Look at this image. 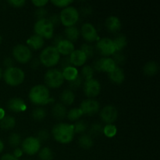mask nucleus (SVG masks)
Masks as SVG:
<instances>
[{"mask_svg":"<svg viewBox=\"0 0 160 160\" xmlns=\"http://www.w3.org/2000/svg\"><path fill=\"white\" fill-rule=\"evenodd\" d=\"M103 131V127L98 123H95L92 124L90 128V133L93 135H98Z\"/></svg>","mask_w":160,"mask_h":160,"instance_id":"4c0bfd02","label":"nucleus"},{"mask_svg":"<svg viewBox=\"0 0 160 160\" xmlns=\"http://www.w3.org/2000/svg\"><path fill=\"white\" fill-rule=\"evenodd\" d=\"M84 92L88 98H92L98 96L101 92V84L99 81L95 78L85 81L84 84Z\"/></svg>","mask_w":160,"mask_h":160,"instance_id":"ddd939ff","label":"nucleus"},{"mask_svg":"<svg viewBox=\"0 0 160 160\" xmlns=\"http://www.w3.org/2000/svg\"><path fill=\"white\" fill-rule=\"evenodd\" d=\"M103 133L107 138H113L117 133V128L113 124H106L103 128Z\"/></svg>","mask_w":160,"mask_h":160,"instance_id":"72a5a7b5","label":"nucleus"},{"mask_svg":"<svg viewBox=\"0 0 160 160\" xmlns=\"http://www.w3.org/2000/svg\"><path fill=\"white\" fill-rule=\"evenodd\" d=\"M48 20H50V22H51L52 23L53 25H57L58 23L60 22V19H59V16L56 15V14H54V15H52L51 17L48 18Z\"/></svg>","mask_w":160,"mask_h":160,"instance_id":"de8ad7c7","label":"nucleus"},{"mask_svg":"<svg viewBox=\"0 0 160 160\" xmlns=\"http://www.w3.org/2000/svg\"><path fill=\"white\" fill-rule=\"evenodd\" d=\"M56 49L58 50L59 54L64 55V56H70L73 51H74V45L73 42L67 40L66 38H62L55 45Z\"/></svg>","mask_w":160,"mask_h":160,"instance_id":"dca6fc26","label":"nucleus"},{"mask_svg":"<svg viewBox=\"0 0 160 160\" xmlns=\"http://www.w3.org/2000/svg\"><path fill=\"white\" fill-rule=\"evenodd\" d=\"M7 107L9 110L15 112H21L27 109V104L20 98H12L8 101Z\"/></svg>","mask_w":160,"mask_h":160,"instance_id":"a211bd4d","label":"nucleus"},{"mask_svg":"<svg viewBox=\"0 0 160 160\" xmlns=\"http://www.w3.org/2000/svg\"><path fill=\"white\" fill-rule=\"evenodd\" d=\"M2 36L0 35V44L2 43Z\"/></svg>","mask_w":160,"mask_h":160,"instance_id":"4d7b16f0","label":"nucleus"},{"mask_svg":"<svg viewBox=\"0 0 160 160\" xmlns=\"http://www.w3.org/2000/svg\"><path fill=\"white\" fill-rule=\"evenodd\" d=\"M60 22L66 27L74 26L75 23L79 20V12L75 7L69 6L63 8L59 14Z\"/></svg>","mask_w":160,"mask_h":160,"instance_id":"423d86ee","label":"nucleus"},{"mask_svg":"<svg viewBox=\"0 0 160 160\" xmlns=\"http://www.w3.org/2000/svg\"><path fill=\"white\" fill-rule=\"evenodd\" d=\"M3 149H4V144H3V142L0 139V153L3 151Z\"/></svg>","mask_w":160,"mask_h":160,"instance_id":"5fc2aeb1","label":"nucleus"},{"mask_svg":"<svg viewBox=\"0 0 160 160\" xmlns=\"http://www.w3.org/2000/svg\"><path fill=\"white\" fill-rule=\"evenodd\" d=\"M39 159L41 160H52L53 153L52 151L48 147H44L38 152Z\"/></svg>","mask_w":160,"mask_h":160,"instance_id":"7c9ffc66","label":"nucleus"},{"mask_svg":"<svg viewBox=\"0 0 160 160\" xmlns=\"http://www.w3.org/2000/svg\"><path fill=\"white\" fill-rule=\"evenodd\" d=\"M51 2L57 7L66 8L70 6L71 3H73V1L72 0H52L51 1Z\"/></svg>","mask_w":160,"mask_h":160,"instance_id":"ea45409f","label":"nucleus"},{"mask_svg":"<svg viewBox=\"0 0 160 160\" xmlns=\"http://www.w3.org/2000/svg\"><path fill=\"white\" fill-rule=\"evenodd\" d=\"M100 117L102 120L107 124H112L118 117V110L112 105L104 106L100 112Z\"/></svg>","mask_w":160,"mask_h":160,"instance_id":"9b49d317","label":"nucleus"},{"mask_svg":"<svg viewBox=\"0 0 160 160\" xmlns=\"http://www.w3.org/2000/svg\"><path fill=\"white\" fill-rule=\"evenodd\" d=\"M12 56L17 62L27 63L32 57V52L28 45L19 44L12 48Z\"/></svg>","mask_w":160,"mask_h":160,"instance_id":"6e6552de","label":"nucleus"},{"mask_svg":"<svg viewBox=\"0 0 160 160\" xmlns=\"http://www.w3.org/2000/svg\"><path fill=\"white\" fill-rule=\"evenodd\" d=\"M113 61L115 62L116 65H121V64L124 63L125 62V56L124 55L122 54L120 52H116L113 55Z\"/></svg>","mask_w":160,"mask_h":160,"instance_id":"58836bf2","label":"nucleus"},{"mask_svg":"<svg viewBox=\"0 0 160 160\" xmlns=\"http://www.w3.org/2000/svg\"><path fill=\"white\" fill-rule=\"evenodd\" d=\"M21 149L28 155L32 156L41 149V142L36 137H28L21 142Z\"/></svg>","mask_w":160,"mask_h":160,"instance_id":"1a4fd4ad","label":"nucleus"},{"mask_svg":"<svg viewBox=\"0 0 160 160\" xmlns=\"http://www.w3.org/2000/svg\"><path fill=\"white\" fill-rule=\"evenodd\" d=\"M70 64L75 67H81L83 66L87 61L88 57L81 49L74 50L69 56Z\"/></svg>","mask_w":160,"mask_h":160,"instance_id":"f3484780","label":"nucleus"},{"mask_svg":"<svg viewBox=\"0 0 160 160\" xmlns=\"http://www.w3.org/2000/svg\"><path fill=\"white\" fill-rule=\"evenodd\" d=\"M106 26L110 32H117L121 29L122 23L120 19L116 16H110L106 20Z\"/></svg>","mask_w":160,"mask_h":160,"instance_id":"6ab92c4d","label":"nucleus"},{"mask_svg":"<svg viewBox=\"0 0 160 160\" xmlns=\"http://www.w3.org/2000/svg\"><path fill=\"white\" fill-rule=\"evenodd\" d=\"M32 3L37 7L41 8L45 6L48 3V1L47 0H33Z\"/></svg>","mask_w":160,"mask_h":160,"instance_id":"49530a36","label":"nucleus"},{"mask_svg":"<svg viewBox=\"0 0 160 160\" xmlns=\"http://www.w3.org/2000/svg\"><path fill=\"white\" fill-rule=\"evenodd\" d=\"M159 71V64L155 61H149L143 67V72L145 75L152 77L156 75Z\"/></svg>","mask_w":160,"mask_h":160,"instance_id":"393cba45","label":"nucleus"},{"mask_svg":"<svg viewBox=\"0 0 160 160\" xmlns=\"http://www.w3.org/2000/svg\"><path fill=\"white\" fill-rule=\"evenodd\" d=\"M28 97L35 105H45L53 102V98L50 97L49 90L44 84H37L31 88Z\"/></svg>","mask_w":160,"mask_h":160,"instance_id":"f03ea898","label":"nucleus"},{"mask_svg":"<svg viewBox=\"0 0 160 160\" xmlns=\"http://www.w3.org/2000/svg\"><path fill=\"white\" fill-rule=\"evenodd\" d=\"M47 14H48V11H47L44 7H41V8H38V9L35 11L34 15H35L36 18H37L38 20H42V19L46 18Z\"/></svg>","mask_w":160,"mask_h":160,"instance_id":"a19ab883","label":"nucleus"},{"mask_svg":"<svg viewBox=\"0 0 160 160\" xmlns=\"http://www.w3.org/2000/svg\"><path fill=\"white\" fill-rule=\"evenodd\" d=\"M16 120L12 116H5L2 120H0V127L4 130H11L15 127Z\"/></svg>","mask_w":160,"mask_h":160,"instance_id":"bb28decb","label":"nucleus"},{"mask_svg":"<svg viewBox=\"0 0 160 160\" xmlns=\"http://www.w3.org/2000/svg\"><path fill=\"white\" fill-rule=\"evenodd\" d=\"M80 109L82 111L83 114L89 116L94 115L99 110L100 104L97 100L93 98H88L82 101Z\"/></svg>","mask_w":160,"mask_h":160,"instance_id":"4468645a","label":"nucleus"},{"mask_svg":"<svg viewBox=\"0 0 160 160\" xmlns=\"http://www.w3.org/2000/svg\"><path fill=\"white\" fill-rule=\"evenodd\" d=\"M96 48L103 56H111L117 52L113 41L109 38H103L98 40Z\"/></svg>","mask_w":160,"mask_h":160,"instance_id":"9d476101","label":"nucleus"},{"mask_svg":"<svg viewBox=\"0 0 160 160\" xmlns=\"http://www.w3.org/2000/svg\"><path fill=\"white\" fill-rule=\"evenodd\" d=\"M80 49H81V51H82L86 55V56L88 57V59L92 57L94 54L93 47H92V45H88V44H83V45H81V47Z\"/></svg>","mask_w":160,"mask_h":160,"instance_id":"e433bc0d","label":"nucleus"},{"mask_svg":"<svg viewBox=\"0 0 160 160\" xmlns=\"http://www.w3.org/2000/svg\"><path fill=\"white\" fill-rule=\"evenodd\" d=\"M117 67L112 58L104 57L95 61L93 69L98 71H104L109 73L113 71Z\"/></svg>","mask_w":160,"mask_h":160,"instance_id":"f8f14e48","label":"nucleus"},{"mask_svg":"<svg viewBox=\"0 0 160 160\" xmlns=\"http://www.w3.org/2000/svg\"><path fill=\"white\" fill-rule=\"evenodd\" d=\"M62 76H63L64 80H67L68 81H72L78 76V69L73 66L65 67L62 71Z\"/></svg>","mask_w":160,"mask_h":160,"instance_id":"b1692460","label":"nucleus"},{"mask_svg":"<svg viewBox=\"0 0 160 160\" xmlns=\"http://www.w3.org/2000/svg\"><path fill=\"white\" fill-rule=\"evenodd\" d=\"M5 116H6L5 110L3 109H2V108H0V120H2V119L5 117Z\"/></svg>","mask_w":160,"mask_h":160,"instance_id":"864d4df0","label":"nucleus"},{"mask_svg":"<svg viewBox=\"0 0 160 160\" xmlns=\"http://www.w3.org/2000/svg\"><path fill=\"white\" fill-rule=\"evenodd\" d=\"M78 143L81 148H84V149H88L93 146V139L92 138L90 135L84 134V135L80 137Z\"/></svg>","mask_w":160,"mask_h":160,"instance_id":"c85d7f7f","label":"nucleus"},{"mask_svg":"<svg viewBox=\"0 0 160 160\" xmlns=\"http://www.w3.org/2000/svg\"><path fill=\"white\" fill-rule=\"evenodd\" d=\"M2 74H3L2 70V69H1V67H0V79H1V78H2Z\"/></svg>","mask_w":160,"mask_h":160,"instance_id":"6e6d98bb","label":"nucleus"},{"mask_svg":"<svg viewBox=\"0 0 160 160\" xmlns=\"http://www.w3.org/2000/svg\"><path fill=\"white\" fill-rule=\"evenodd\" d=\"M34 31L43 38L51 39L54 34V25L47 18L38 20L34 23Z\"/></svg>","mask_w":160,"mask_h":160,"instance_id":"39448f33","label":"nucleus"},{"mask_svg":"<svg viewBox=\"0 0 160 160\" xmlns=\"http://www.w3.org/2000/svg\"><path fill=\"white\" fill-rule=\"evenodd\" d=\"M83 115L84 114L80 108H73V109H70L67 114V118L70 121H76V120H79Z\"/></svg>","mask_w":160,"mask_h":160,"instance_id":"c756f323","label":"nucleus"},{"mask_svg":"<svg viewBox=\"0 0 160 160\" xmlns=\"http://www.w3.org/2000/svg\"><path fill=\"white\" fill-rule=\"evenodd\" d=\"M52 112L53 117L57 120H63L67 117V110L66 106H64L61 102H58L53 106Z\"/></svg>","mask_w":160,"mask_h":160,"instance_id":"412c9836","label":"nucleus"},{"mask_svg":"<svg viewBox=\"0 0 160 160\" xmlns=\"http://www.w3.org/2000/svg\"><path fill=\"white\" fill-rule=\"evenodd\" d=\"M5 82L10 86H17L22 84L25 79V73L19 67H12L6 69L2 74Z\"/></svg>","mask_w":160,"mask_h":160,"instance_id":"20e7f679","label":"nucleus"},{"mask_svg":"<svg viewBox=\"0 0 160 160\" xmlns=\"http://www.w3.org/2000/svg\"><path fill=\"white\" fill-rule=\"evenodd\" d=\"M23 150L21 149L20 148H16L15 150H14L13 152V156H15L17 159H19V158L21 157L22 156H23Z\"/></svg>","mask_w":160,"mask_h":160,"instance_id":"09e8293b","label":"nucleus"},{"mask_svg":"<svg viewBox=\"0 0 160 160\" xmlns=\"http://www.w3.org/2000/svg\"><path fill=\"white\" fill-rule=\"evenodd\" d=\"M87 123H85L84 120H79L73 125V131H74V133L82 134L87 130Z\"/></svg>","mask_w":160,"mask_h":160,"instance_id":"c9c22d12","label":"nucleus"},{"mask_svg":"<svg viewBox=\"0 0 160 160\" xmlns=\"http://www.w3.org/2000/svg\"><path fill=\"white\" fill-rule=\"evenodd\" d=\"M3 65H4L5 67H6V69L14 67V66H13L14 65L13 59H12V58H10V57L6 58V59H4V61H3Z\"/></svg>","mask_w":160,"mask_h":160,"instance_id":"a18cd8bd","label":"nucleus"},{"mask_svg":"<svg viewBox=\"0 0 160 160\" xmlns=\"http://www.w3.org/2000/svg\"><path fill=\"white\" fill-rule=\"evenodd\" d=\"M65 35L67 37V40L73 42L78 39L80 35V31L77 27H68V28H66L65 29Z\"/></svg>","mask_w":160,"mask_h":160,"instance_id":"a878e982","label":"nucleus"},{"mask_svg":"<svg viewBox=\"0 0 160 160\" xmlns=\"http://www.w3.org/2000/svg\"><path fill=\"white\" fill-rule=\"evenodd\" d=\"M39 60L45 67H54L60 60V54L54 45H50L42 50L39 56Z\"/></svg>","mask_w":160,"mask_h":160,"instance_id":"7ed1b4c3","label":"nucleus"},{"mask_svg":"<svg viewBox=\"0 0 160 160\" xmlns=\"http://www.w3.org/2000/svg\"><path fill=\"white\" fill-rule=\"evenodd\" d=\"M93 74H94V69L93 67H91L89 65L84 66L81 70V75H82V78L85 79V81L88 80H90L92 78H93Z\"/></svg>","mask_w":160,"mask_h":160,"instance_id":"473e14b6","label":"nucleus"},{"mask_svg":"<svg viewBox=\"0 0 160 160\" xmlns=\"http://www.w3.org/2000/svg\"><path fill=\"white\" fill-rule=\"evenodd\" d=\"M9 143L12 147H18L21 144V137L17 133H12L9 138Z\"/></svg>","mask_w":160,"mask_h":160,"instance_id":"f704fd0d","label":"nucleus"},{"mask_svg":"<svg viewBox=\"0 0 160 160\" xmlns=\"http://www.w3.org/2000/svg\"><path fill=\"white\" fill-rule=\"evenodd\" d=\"M109 79L112 81V82L115 83V84H120L124 81L125 79V74L123 70H122L120 67H117L115 70L112 72L109 73Z\"/></svg>","mask_w":160,"mask_h":160,"instance_id":"4be33fe9","label":"nucleus"},{"mask_svg":"<svg viewBox=\"0 0 160 160\" xmlns=\"http://www.w3.org/2000/svg\"><path fill=\"white\" fill-rule=\"evenodd\" d=\"M83 38L88 42H95L98 39V31L92 23H85L82 25L81 30Z\"/></svg>","mask_w":160,"mask_h":160,"instance_id":"2eb2a0df","label":"nucleus"},{"mask_svg":"<svg viewBox=\"0 0 160 160\" xmlns=\"http://www.w3.org/2000/svg\"><path fill=\"white\" fill-rule=\"evenodd\" d=\"M27 44L30 48H32L34 50H38L43 47L44 44H45V40L41 36L34 34L27 40Z\"/></svg>","mask_w":160,"mask_h":160,"instance_id":"aec40b11","label":"nucleus"},{"mask_svg":"<svg viewBox=\"0 0 160 160\" xmlns=\"http://www.w3.org/2000/svg\"><path fill=\"white\" fill-rule=\"evenodd\" d=\"M75 99V95L71 89H65L60 95V100L64 106H70L73 103Z\"/></svg>","mask_w":160,"mask_h":160,"instance_id":"5701e85b","label":"nucleus"},{"mask_svg":"<svg viewBox=\"0 0 160 160\" xmlns=\"http://www.w3.org/2000/svg\"><path fill=\"white\" fill-rule=\"evenodd\" d=\"M40 60L38 59H34L31 62V66L33 69H37L39 67V65H40Z\"/></svg>","mask_w":160,"mask_h":160,"instance_id":"3c124183","label":"nucleus"},{"mask_svg":"<svg viewBox=\"0 0 160 160\" xmlns=\"http://www.w3.org/2000/svg\"><path fill=\"white\" fill-rule=\"evenodd\" d=\"M83 83V78L81 76V75H78L76 78H75L73 81H70V87L71 88L76 89L78 88H79L80 86Z\"/></svg>","mask_w":160,"mask_h":160,"instance_id":"37998d69","label":"nucleus"},{"mask_svg":"<svg viewBox=\"0 0 160 160\" xmlns=\"http://www.w3.org/2000/svg\"><path fill=\"white\" fill-rule=\"evenodd\" d=\"M70 66H72V65L70 64V59H69V57L64 58V59H62V67H63V69L65 68V67H70Z\"/></svg>","mask_w":160,"mask_h":160,"instance_id":"603ef678","label":"nucleus"},{"mask_svg":"<svg viewBox=\"0 0 160 160\" xmlns=\"http://www.w3.org/2000/svg\"><path fill=\"white\" fill-rule=\"evenodd\" d=\"M45 82L47 88H58L64 82L62 71L58 69H49L45 74Z\"/></svg>","mask_w":160,"mask_h":160,"instance_id":"0eeeda50","label":"nucleus"},{"mask_svg":"<svg viewBox=\"0 0 160 160\" xmlns=\"http://www.w3.org/2000/svg\"><path fill=\"white\" fill-rule=\"evenodd\" d=\"M46 117V112L45 109L42 107H38L34 109L32 112V117L35 120L41 121L43 120Z\"/></svg>","mask_w":160,"mask_h":160,"instance_id":"2f4dec72","label":"nucleus"},{"mask_svg":"<svg viewBox=\"0 0 160 160\" xmlns=\"http://www.w3.org/2000/svg\"><path fill=\"white\" fill-rule=\"evenodd\" d=\"M1 160H19V159H17L12 154L7 153V154H5L2 156Z\"/></svg>","mask_w":160,"mask_h":160,"instance_id":"8fccbe9b","label":"nucleus"},{"mask_svg":"<svg viewBox=\"0 0 160 160\" xmlns=\"http://www.w3.org/2000/svg\"><path fill=\"white\" fill-rule=\"evenodd\" d=\"M112 41H113L114 45H115L117 52H120L128 45V39H127L126 36L123 35V34H120V35L117 36Z\"/></svg>","mask_w":160,"mask_h":160,"instance_id":"cd10ccee","label":"nucleus"},{"mask_svg":"<svg viewBox=\"0 0 160 160\" xmlns=\"http://www.w3.org/2000/svg\"><path fill=\"white\" fill-rule=\"evenodd\" d=\"M53 138L58 142L68 144L72 142L74 136L73 125L67 123H59L55 125L52 130Z\"/></svg>","mask_w":160,"mask_h":160,"instance_id":"f257e3e1","label":"nucleus"},{"mask_svg":"<svg viewBox=\"0 0 160 160\" xmlns=\"http://www.w3.org/2000/svg\"><path fill=\"white\" fill-rule=\"evenodd\" d=\"M8 3H9L10 6H12V7H23L25 4H26V1L25 0H9L8 1Z\"/></svg>","mask_w":160,"mask_h":160,"instance_id":"c03bdc74","label":"nucleus"},{"mask_svg":"<svg viewBox=\"0 0 160 160\" xmlns=\"http://www.w3.org/2000/svg\"><path fill=\"white\" fill-rule=\"evenodd\" d=\"M38 139L39 140V142H45V141L48 140L49 138V133L47 130H41L38 133L37 135Z\"/></svg>","mask_w":160,"mask_h":160,"instance_id":"79ce46f5","label":"nucleus"}]
</instances>
